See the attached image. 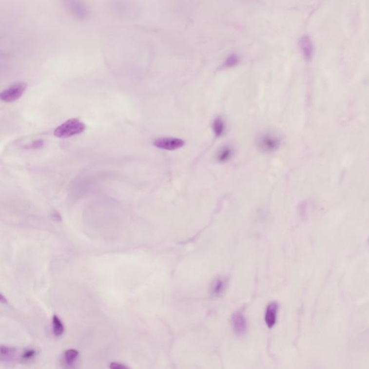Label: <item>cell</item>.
<instances>
[{"label":"cell","mask_w":369,"mask_h":369,"mask_svg":"<svg viewBox=\"0 0 369 369\" xmlns=\"http://www.w3.org/2000/svg\"><path fill=\"white\" fill-rule=\"evenodd\" d=\"M36 351L34 349H27L21 355V360L23 362L30 361V360L32 359V358H34L36 356Z\"/></svg>","instance_id":"9a60e30c"},{"label":"cell","mask_w":369,"mask_h":369,"mask_svg":"<svg viewBox=\"0 0 369 369\" xmlns=\"http://www.w3.org/2000/svg\"><path fill=\"white\" fill-rule=\"evenodd\" d=\"M110 369H129L127 367H126V366L123 365V364H120V363L113 362V363H111V365H110Z\"/></svg>","instance_id":"e0dca14e"},{"label":"cell","mask_w":369,"mask_h":369,"mask_svg":"<svg viewBox=\"0 0 369 369\" xmlns=\"http://www.w3.org/2000/svg\"><path fill=\"white\" fill-rule=\"evenodd\" d=\"M278 304L277 302H271L266 308L265 314V322L268 328H273L276 323L278 317Z\"/></svg>","instance_id":"ba28073f"},{"label":"cell","mask_w":369,"mask_h":369,"mask_svg":"<svg viewBox=\"0 0 369 369\" xmlns=\"http://www.w3.org/2000/svg\"><path fill=\"white\" fill-rule=\"evenodd\" d=\"M53 332L56 336H61L64 332V325L58 316L54 314L52 318Z\"/></svg>","instance_id":"7c38bea8"},{"label":"cell","mask_w":369,"mask_h":369,"mask_svg":"<svg viewBox=\"0 0 369 369\" xmlns=\"http://www.w3.org/2000/svg\"><path fill=\"white\" fill-rule=\"evenodd\" d=\"M86 129L85 124L78 118H71L56 128L54 136L58 138H69L80 135Z\"/></svg>","instance_id":"6da1fadb"},{"label":"cell","mask_w":369,"mask_h":369,"mask_svg":"<svg viewBox=\"0 0 369 369\" xmlns=\"http://www.w3.org/2000/svg\"><path fill=\"white\" fill-rule=\"evenodd\" d=\"M239 63V57H236V55H232L227 58V61L224 63V66L225 67H233L234 66Z\"/></svg>","instance_id":"2e32d148"},{"label":"cell","mask_w":369,"mask_h":369,"mask_svg":"<svg viewBox=\"0 0 369 369\" xmlns=\"http://www.w3.org/2000/svg\"><path fill=\"white\" fill-rule=\"evenodd\" d=\"M233 150L229 146H224L221 147L216 155V159L221 163H225L228 162L233 156Z\"/></svg>","instance_id":"9c48e42d"},{"label":"cell","mask_w":369,"mask_h":369,"mask_svg":"<svg viewBox=\"0 0 369 369\" xmlns=\"http://www.w3.org/2000/svg\"><path fill=\"white\" fill-rule=\"evenodd\" d=\"M153 144L155 147L161 150L174 151L183 147L185 145V141L174 137H162L155 139Z\"/></svg>","instance_id":"277c9868"},{"label":"cell","mask_w":369,"mask_h":369,"mask_svg":"<svg viewBox=\"0 0 369 369\" xmlns=\"http://www.w3.org/2000/svg\"><path fill=\"white\" fill-rule=\"evenodd\" d=\"M79 355V352L75 349L66 350L64 354V361L68 366L73 365Z\"/></svg>","instance_id":"4fadbf2b"},{"label":"cell","mask_w":369,"mask_h":369,"mask_svg":"<svg viewBox=\"0 0 369 369\" xmlns=\"http://www.w3.org/2000/svg\"><path fill=\"white\" fill-rule=\"evenodd\" d=\"M213 130L217 137L222 136L226 132V124L221 117H218L214 120Z\"/></svg>","instance_id":"8fae6325"},{"label":"cell","mask_w":369,"mask_h":369,"mask_svg":"<svg viewBox=\"0 0 369 369\" xmlns=\"http://www.w3.org/2000/svg\"><path fill=\"white\" fill-rule=\"evenodd\" d=\"M66 7L74 16L79 19H83L88 16L89 10L83 3L79 1H68L65 2Z\"/></svg>","instance_id":"52a82bcc"},{"label":"cell","mask_w":369,"mask_h":369,"mask_svg":"<svg viewBox=\"0 0 369 369\" xmlns=\"http://www.w3.org/2000/svg\"><path fill=\"white\" fill-rule=\"evenodd\" d=\"M232 324L234 333L236 335H242L246 332L248 323L243 311H235L232 317Z\"/></svg>","instance_id":"5b68a950"},{"label":"cell","mask_w":369,"mask_h":369,"mask_svg":"<svg viewBox=\"0 0 369 369\" xmlns=\"http://www.w3.org/2000/svg\"><path fill=\"white\" fill-rule=\"evenodd\" d=\"M281 145L279 136L272 132H266L258 136L257 146L260 151L271 153L276 151Z\"/></svg>","instance_id":"7a4b0ae2"},{"label":"cell","mask_w":369,"mask_h":369,"mask_svg":"<svg viewBox=\"0 0 369 369\" xmlns=\"http://www.w3.org/2000/svg\"><path fill=\"white\" fill-rule=\"evenodd\" d=\"M27 84L25 82H18L4 89L0 94V98L4 102H12L21 97L26 90Z\"/></svg>","instance_id":"3957f363"},{"label":"cell","mask_w":369,"mask_h":369,"mask_svg":"<svg viewBox=\"0 0 369 369\" xmlns=\"http://www.w3.org/2000/svg\"><path fill=\"white\" fill-rule=\"evenodd\" d=\"M228 278L225 276H218L214 280L210 286V294L213 298L222 296L228 287Z\"/></svg>","instance_id":"8992f818"},{"label":"cell","mask_w":369,"mask_h":369,"mask_svg":"<svg viewBox=\"0 0 369 369\" xmlns=\"http://www.w3.org/2000/svg\"><path fill=\"white\" fill-rule=\"evenodd\" d=\"M300 47L304 57L310 58L312 53V43L309 36H304L300 40Z\"/></svg>","instance_id":"30bf717a"},{"label":"cell","mask_w":369,"mask_h":369,"mask_svg":"<svg viewBox=\"0 0 369 369\" xmlns=\"http://www.w3.org/2000/svg\"><path fill=\"white\" fill-rule=\"evenodd\" d=\"M15 352H16V349L13 348L4 347V346H1V359L5 358L6 360H8L9 358H11L14 355Z\"/></svg>","instance_id":"5bb4252c"}]
</instances>
